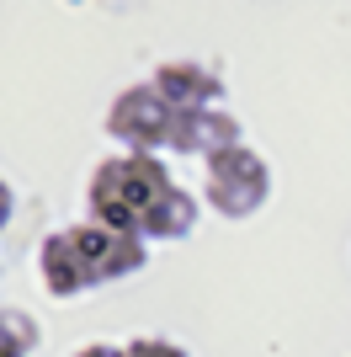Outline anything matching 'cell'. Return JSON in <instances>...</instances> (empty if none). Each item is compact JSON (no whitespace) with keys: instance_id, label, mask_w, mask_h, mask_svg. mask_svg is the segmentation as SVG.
Masks as SVG:
<instances>
[{"instance_id":"obj_13","label":"cell","mask_w":351,"mask_h":357,"mask_svg":"<svg viewBox=\"0 0 351 357\" xmlns=\"http://www.w3.org/2000/svg\"><path fill=\"white\" fill-rule=\"evenodd\" d=\"M0 357H27V352H16L11 342H0Z\"/></svg>"},{"instance_id":"obj_8","label":"cell","mask_w":351,"mask_h":357,"mask_svg":"<svg viewBox=\"0 0 351 357\" xmlns=\"http://www.w3.org/2000/svg\"><path fill=\"white\" fill-rule=\"evenodd\" d=\"M192 229H197V197L187 192V187H171V192L155 203V208L139 219V235L149 240V245H165V240H187Z\"/></svg>"},{"instance_id":"obj_6","label":"cell","mask_w":351,"mask_h":357,"mask_svg":"<svg viewBox=\"0 0 351 357\" xmlns=\"http://www.w3.org/2000/svg\"><path fill=\"white\" fill-rule=\"evenodd\" d=\"M155 86L176 112H197V107H219L224 102V75L203 59H165L155 70Z\"/></svg>"},{"instance_id":"obj_12","label":"cell","mask_w":351,"mask_h":357,"mask_svg":"<svg viewBox=\"0 0 351 357\" xmlns=\"http://www.w3.org/2000/svg\"><path fill=\"white\" fill-rule=\"evenodd\" d=\"M11 213H16V197H11V187H6V181H0V229H6V224H11Z\"/></svg>"},{"instance_id":"obj_5","label":"cell","mask_w":351,"mask_h":357,"mask_svg":"<svg viewBox=\"0 0 351 357\" xmlns=\"http://www.w3.org/2000/svg\"><path fill=\"white\" fill-rule=\"evenodd\" d=\"M234 144H245V134H240V123H234L224 107L176 112L171 139H165L171 155H203V160H213V155H224V149H234Z\"/></svg>"},{"instance_id":"obj_4","label":"cell","mask_w":351,"mask_h":357,"mask_svg":"<svg viewBox=\"0 0 351 357\" xmlns=\"http://www.w3.org/2000/svg\"><path fill=\"white\" fill-rule=\"evenodd\" d=\"M75 251H80V261L91 267V278L96 283H117V278H133V272L149 261V240L139 235V229H112V224H75Z\"/></svg>"},{"instance_id":"obj_9","label":"cell","mask_w":351,"mask_h":357,"mask_svg":"<svg viewBox=\"0 0 351 357\" xmlns=\"http://www.w3.org/2000/svg\"><path fill=\"white\" fill-rule=\"evenodd\" d=\"M0 342H11L16 352H38L43 347V326L32 320V314H22V310H0Z\"/></svg>"},{"instance_id":"obj_10","label":"cell","mask_w":351,"mask_h":357,"mask_svg":"<svg viewBox=\"0 0 351 357\" xmlns=\"http://www.w3.org/2000/svg\"><path fill=\"white\" fill-rule=\"evenodd\" d=\"M123 352H128V357H187V347L165 342V336H139V342H128Z\"/></svg>"},{"instance_id":"obj_11","label":"cell","mask_w":351,"mask_h":357,"mask_svg":"<svg viewBox=\"0 0 351 357\" xmlns=\"http://www.w3.org/2000/svg\"><path fill=\"white\" fill-rule=\"evenodd\" d=\"M75 357H128L123 347H107V342H91V347H80Z\"/></svg>"},{"instance_id":"obj_3","label":"cell","mask_w":351,"mask_h":357,"mask_svg":"<svg viewBox=\"0 0 351 357\" xmlns=\"http://www.w3.org/2000/svg\"><path fill=\"white\" fill-rule=\"evenodd\" d=\"M171 123H176V107L160 96L155 80H133V86H123L112 96V107H107V134H112L117 144H128V149L165 144V139H171Z\"/></svg>"},{"instance_id":"obj_7","label":"cell","mask_w":351,"mask_h":357,"mask_svg":"<svg viewBox=\"0 0 351 357\" xmlns=\"http://www.w3.org/2000/svg\"><path fill=\"white\" fill-rule=\"evenodd\" d=\"M38 272H43V288L54 298H80L86 288H96L91 267L80 261V251H75L70 229H54V235L43 240V251H38Z\"/></svg>"},{"instance_id":"obj_1","label":"cell","mask_w":351,"mask_h":357,"mask_svg":"<svg viewBox=\"0 0 351 357\" xmlns=\"http://www.w3.org/2000/svg\"><path fill=\"white\" fill-rule=\"evenodd\" d=\"M176 187V176L165 171V160L155 149H123V155H107L91 171L86 203L96 224H112V229H139L155 203Z\"/></svg>"},{"instance_id":"obj_2","label":"cell","mask_w":351,"mask_h":357,"mask_svg":"<svg viewBox=\"0 0 351 357\" xmlns=\"http://www.w3.org/2000/svg\"><path fill=\"white\" fill-rule=\"evenodd\" d=\"M203 165H208L203 171V203L219 219H250V213L266 208V197H272V165L250 144H234Z\"/></svg>"}]
</instances>
